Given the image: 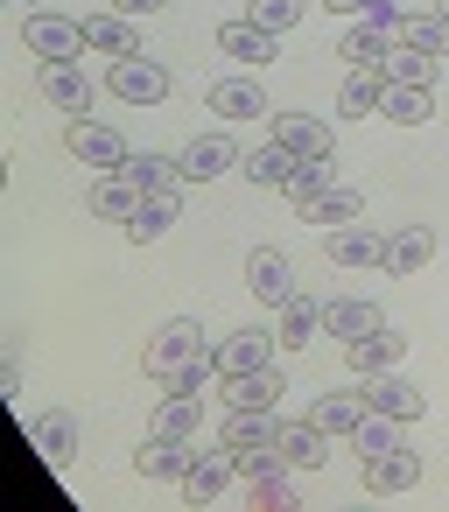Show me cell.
Wrapping results in <instances>:
<instances>
[{"mask_svg": "<svg viewBox=\"0 0 449 512\" xmlns=\"http://www.w3.org/2000/svg\"><path fill=\"white\" fill-rule=\"evenodd\" d=\"M204 351H211V344H204V323H197V316H169V323L141 344V372L162 386L169 372H183V365H190V358H204Z\"/></svg>", "mask_w": 449, "mask_h": 512, "instance_id": "6da1fadb", "label": "cell"}, {"mask_svg": "<svg viewBox=\"0 0 449 512\" xmlns=\"http://www.w3.org/2000/svg\"><path fill=\"white\" fill-rule=\"evenodd\" d=\"M169 85H176L169 64L148 57V50H141V57H120V64L106 71V92H113L120 106H155V99H169Z\"/></svg>", "mask_w": 449, "mask_h": 512, "instance_id": "7a4b0ae2", "label": "cell"}, {"mask_svg": "<svg viewBox=\"0 0 449 512\" xmlns=\"http://www.w3.org/2000/svg\"><path fill=\"white\" fill-rule=\"evenodd\" d=\"M22 43H29L43 64H78V50H92V43H85V22L50 15V8H36V15L22 22Z\"/></svg>", "mask_w": 449, "mask_h": 512, "instance_id": "3957f363", "label": "cell"}, {"mask_svg": "<svg viewBox=\"0 0 449 512\" xmlns=\"http://www.w3.org/2000/svg\"><path fill=\"white\" fill-rule=\"evenodd\" d=\"M64 148H71L85 169H127V162H134V148L120 141L113 120H71V127H64Z\"/></svg>", "mask_w": 449, "mask_h": 512, "instance_id": "277c9868", "label": "cell"}, {"mask_svg": "<svg viewBox=\"0 0 449 512\" xmlns=\"http://www.w3.org/2000/svg\"><path fill=\"white\" fill-rule=\"evenodd\" d=\"M225 169H246V148L232 141V127H204V134L183 148V176H190V183H218Z\"/></svg>", "mask_w": 449, "mask_h": 512, "instance_id": "5b68a950", "label": "cell"}, {"mask_svg": "<svg viewBox=\"0 0 449 512\" xmlns=\"http://www.w3.org/2000/svg\"><path fill=\"white\" fill-rule=\"evenodd\" d=\"M274 330H232L225 344H211V365H218V379H246V372H267L274 365Z\"/></svg>", "mask_w": 449, "mask_h": 512, "instance_id": "8992f818", "label": "cell"}, {"mask_svg": "<svg viewBox=\"0 0 449 512\" xmlns=\"http://www.w3.org/2000/svg\"><path fill=\"white\" fill-rule=\"evenodd\" d=\"M141 197H148V190H141L127 169H99V183H92V197H85V204H92V218H106V225H134Z\"/></svg>", "mask_w": 449, "mask_h": 512, "instance_id": "52a82bcc", "label": "cell"}, {"mask_svg": "<svg viewBox=\"0 0 449 512\" xmlns=\"http://www.w3.org/2000/svg\"><path fill=\"white\" fill-rule=\"evenodd\" d=\"M365 407H372V414H393V421L407 428V421L428 414V393H421L414 379H400V372H379V379L365 386Z\"/></svg>", "mask_w": 449, "mask_h": 512, "instance_id": "ba28073f", "label": "cell"}, {"mask_svg": "<svg viewBox=\"0 0 449 512\" xmlns=\"http://www.w3.org/2000/svg\"><path fill=\"white\" fill-rule=\"evenodd\" d=\"M421 484V456L414 449H379V456H365V491L372 498H400V491H414Z\"/></svg>", "mask_w": 449, "mask_h": 512, "instance_id": "9c48e42d", "label": "cell"}, {"mask_svg": "<svg viewBox=\"0 0 449 512\" xmlns=\"http://www.w3.org/2000/svg\"><path fill=\"white\" fill-rule=\"evenodd\" d=\"M85 43L99 50V57H141V29H134V15H120V8H99V15H85Z\"/></svg>", "mask_w": 449, "mask_h": 512, "instance_id": "30bf717a", "label": "cell"}, {"mask_svg": "<svg viewBox=\"0 0 449 512\" xmlns=\"http://www.w3.org/2000/svg\"><path fill=\"white\" fill-rule=\"evenodd\" d=\"M36 85H43V99H50L57 113H71V120H85V113H92V78H85L78 64H43V71H36Z\"/></svg>", "mask_w": 449, "mask_h": 512, "instance_id": "8fae6325", "label": "cell"}, {"mask_svg": "<svg viewBox=\"0 0 449 512\" xmlns=\"http://www.w3.org/2000/svg\"><path fill=\"white\" fill-rule=\"evenodd\" d=\"M204 106H211V120H260L267 113V92H260V78H218L211 92H204Z\"/></svg>", "mask_w": 449, "mask_h": 512, "instance_id": "7c38bea8", "label": "cell"}, {"mask_svg": "<svg viewBox=\"0 0 449 512\" xmlns=\"http://www.w3.org/2000/svg\"><path fill=\"white\" fill-rule=\"evenodd\" d=\"M400 351H407V337H400V330H386V323L344 344V358H351V372H365V379H379V372H400Z\"/></svg>", "mask_w": 449, "mask_h": 512, "instance_id": "4fadbf2b", "label": "cell"}, {"mask_svg": "<svg viewBox=\"0 0 449 512\" xmlns=\"http://www.w3.org/2000/svg\"><path fill=\"white\" fill-rule=\"evenodd\" d=\"M274 141H281L288 155H302V162H337L330 127H323V120H309V113H281V120H274Z\"/></svg>", "mask_w": 449, "mask_h": 512, "instance_id": "5bb4252c", "label": "cell"}, {"mask_svg": "<svg viewBox=\"0 0 449 512\" xmlns=\"http://www.w3.org/2000/svg\"><path fill=\"white\" fill-rule=\"evenodd\" d=\"M323 260L330 267H379L386 260V239L365 232V225H337V232H323Z\"/></svg>", "mask_w": 449, "mask_h": 512, "instance_id": "9a60e30c", "label": "cell"}, {"mask_svg": "<svg viewBox=\"0 0 449 512\" xmlns=\"http://www.w3.org/2000/svg\"><path fill=\"white\" fill-rule=\"evenodd\" d=\"M246 288H253L267 309H281V302L295 295V274H288L281 246H253V260H246Z\"/></svg>", "mask_w": 449, "mask_h": 512, "instance_id": "2e32d148", "label": "cell"}, {"mask_svg": "<svg viewBox=\"0 0 449 512\" xmlns=\"http://www.w3.org/2000/svg\"><path fill=\"white\" fill-rule=\"evenodd\" d=\"M309 225H323V232H337V225H358V211H365V190L358 183H330L323 197H309V204H295Z\"/></svg>", "mask_w": 449, "mask_h": 512, "instance_id": "e0dca14e", "label": "cell"}, {"mask_svg": "<svg viewBox=\"0 0 449 512\" xmlns=\"http://www.w3.org/2000/svg\"><path fill=\"white\" fill-rule=\"evenodd\" d=\"M428 260H435V225H407V232H393V239H386L379 274H393V281H400V274H421Z\"/></svg>", "mask_w": 449, "mask_h": 512, "instance_id": "ac0fdd59", "label": "cell"}, {"mask_svg": "<svg viewBox=\"0 0 449 512\" xmlns=\"http://www.w3.org/2000/svg\"><path fill=\"white\" fill-rule=\"evenodd\" d=\"M372 407H365V393L358 386H330L316 407H309V421L323 428V435H358V421H365Z\"/></svg>", "mask_w": 449, "mask_h": 512, "instance_id": "d6986e66", "label": "cell"}, {"mask_svg": "<svg viewBox=\"0 0 449 512\" xmlns=\"http://www.w3.org/2000/svg\"><path fill=\"white\" fill-rule=\"evenodd\" d=\"M36 456L43 463H78V414L71 407H50V414H36Z\"/></svg>", "mask_w": 449, "mask_h": 512, "instance_id": "ffe728a7", "label": "cell"}, {"mask_svg": "<svg viewBox=\"0 0 449 512\" xmlns=\"http://www.w3.org/2000/svg\"><path fill=\"white\" fill-rule=\"evenodd\" d=\"M274 442H281L288 470H323V463H330V435H323L316 421H281Z\"/></svg>", "mask_w": 449, "mask_h": 512, "instance_id": "44dd1931", "label": "cell"}, {"mask_svg": "<svg viewBox=\"0 0 449 512\" xmlns=\"http://www.w3.org/2000/svg\"><path fill=\"white\" fill-rule=\"evenodd\" d=\"M134 470L141 477H169V484H183V470H190V449H183V435H148L141 449H134Z\"/></svg>", "mask_w": 449, "mask_h": 512, "instance_id": "7402d4cb", "label": "cell"}, {"mask_svg": "<svg viewBox=\"0 0 449 512\" xmlns=\"http://www.w3.org/2000/svg\"><path fill=\"white\" fill-rule=\"evenodd\" d=\"M239 470H232V456L225 449H211V456H190V470H183V498L190 505H211V498H225V484H232Z\"/></svg>", "mask_w": 449, "mask_h": 512, "instance_id": "603a6c76", "label": "cell"}, {"mask_svg": "<svg viewBox=\"0 0 449 512\" xmlns=\"http://www.w3.org/2000/svg\"><path fill=\"white\" fill-rule=\"evenodd\" d=\"M379 99H386V71L379 64H351V78L337 92V113L344 120H365V113H379Z\"/></svg>", "mask_w": 449, "mask_h": 512, "instance_id": "cb8c5ba5", "label": "cell"}, {"mask_svg": "<svg viewBox=\"0 0 449 512\" xmlns=\"http://www.w3.org/2000/svg\"><path fill=\"white\" fill-rule=\"evenodd\" d=\"M323 330H330L337 344H351V337L379 330V302H365V295H337V302H323Z\"/></svg>", "mask_w": 449, "mask_h": 512, "instance_id": "d4e9b609", "label": "cell"}, {"mask_svg": "<svg viewBox=\"0 0 449 512\" xmlns=\"http://www.w3.org/2000/svg\"><path fill=\"white\" fill-rule=\"evenodd\" d=\"M218 50L239 57V64H274V36H267L253 15H246V22H225V29H218Z\"/></svg>", "mask_w": 449, "mask_h": 512, "instance_id": "484cf974", "label": "cell"}, {"mask_svg": "<svg viewBox=\"0 0 449 512\" xmlns=\"http://www.w3.org/2000/svg\"><path fill=\"white\" fill-rule=\"evenodd\" d=\"M379 120H393V127H421V120H435V92H428V85H386Z\"/></svg>", "mask_w": 449, "mask_h": 512, "instance_id": "4316f807", "label": "cell"}, {"mask_svg": "<svg viewBox=\"0 0 449 512\" xmlns=\"http://www.w3.org/2000/svg\"><path fill=\"white\" fill-rule=\"evenodd\" d=\"M295 169H302V155H288L274 134H267V148H246V176H253L260 190H288Z\"/></svg>", "mask_w": 449, "mask_h": 512, "instance_id": "83f0119b", "label": "cell"}, {"mask_svg": "<svg viewBox=\"0 0 449 512\" xmlns=\"http://www.w3.org/2000/svg\"><path fill=\"white\" fill-rule=\"evenodd\" d=\"M393 29H379V22H358V29H344V43H337V57L344 64H386L393 57Z\"/></svg>", "mask_w": 449, "mask_h": 512, "instance_id": "f1b7e54d", "label": "cell"}, {"mask_svg": "<svg viewBox=\"0 0 449 512\" xmlns=\"http://www.w3.org/2000/svg\"><path fill=\"white\" fill-rule=\"evenodd\" d=\"M281 421H267L260 407H225V428H218V449H253V442H274Z\"/></svg>", "mask_w": 449, "mask_h": 512, "instance_id": "f546056e", "label": "cell"}, {"mask_svg": "<svg viewBox=\"0 0 449 512\" xmlns=\"http://www.w3.org/2000/svg\"><path fill=\"white\" fill-rule=\"evenodd\" d=\"M400 50H421V57H449V15H400Z\"/></svg>", "mask_w": 449, "mask_h": 512, "instance_id": "4dcf8cb0", "label": "cell"}, {"mask_svg": "<svg viewBox=\"0 0 449 512\" xmlns=\"http://www.w3.org/2000/svg\"><path fill=\"white\" fill-rule=\"evenodd\" d=\"M127 176H134L148 197H183V162H169V155H134Z\"/></svg>", "mask_w": 449, "mask_h": 512, "instance_id": "1f68e13d", "label": "cell"}, {"mask_svg": "<svg viewBox=\"0 0 449 512\" xmlns=\"http://www.w3.org/2000/svg\"><path fill=\"white\" fill-rule=\"evenodd\" d=\"M316 330H323V309H316V302H309V295L295 288V295L281 302V330H274V337H281V351H295V344H309Z\"/></svg>", "mask_w": 449, "mask_h": 512, "instance_id": "d6a6232c", "label": "cell"}, {"mask_svg": "<svg viewBox=\"0 0 449 512\" xmlns=\"http://www.w3.org/2000/svg\"><path fill=\"white\" fill-rule=\"evenodd\" d=\"M176 218H183V197H141V211H134L127 239H141V246H148V239H162Z\"/></svg>", "mask_w": 449, "mask_h": 512, "instance_id": "836d02e7", "label": "cell"}, {"mask_svg": "<svg viewBox=\"0 0 449 512\" xmlns=\"http://www.w3.org/2000/svg\"><path fill=\"white\" fill-rule=\"evenodd\" d=\"M225 400H232V407H260V414H267V407L281 400V372L267 365V372H246V379H225Z\"/></svg>", "mask_w": 449, "mask_h": 512, "instance_id": "e575fe53", "label": "cell"}, {"mask_svg": "<svg viewBox=\"0 0 449 512\" xmlns=\"http://www.w3.org/2000/svg\"><path fill=\"white\" fill-rule=\"evenodd\" d=\"M197 414H204V407H197V393H162V400H155V428H148V435H183V442H190Z\"/></svg>", "mask_w": 449, "mask_h": 512, "instance_id": "d590c367", "label": "cell"}, {"mask_svg": "<svg viewBox=\"0 0 449 512\" xmlns=\"http://www.w3.org/2000/svg\"><path fill=\"white\" fill-rule=\"evenodd\" d=\"M379 71H386V85H428V92H435V78H442V64L421 57V50H393Z\"/></svg>", "mask_w": 449, "mask_h": 512, "instance_id": "8d00e7d4", "label": "cell"}, {"mask_svg": "<svg viewBox=\"0 0 449 512\" xmlns=\"http://www.w3.org/2000/svg\"><path fill=\"white\" fill-rule=\"evenodd\" d=\"M225 456H232V470H239V477H274V470L288 463V456H281V442H253V449H225Z\"/></svg>", "mask_w": 449, "mask_h": 512, "instance_id": "74e56055", "label": "cell"}, {"mask_svg": "<svg viewBox=\"0 0 449 512\" xmlns=\"http://www.w3.org/2000/svg\"><path fill=\"white\" fill-rule=\"evenodd\" d=\"M309 15V0H253V22L267 29V36H281V29H295Z\"/></svg>", "mask_w": 449, "mask_h": 512, "instance_id": "f35d334b", "label": "cell"}, {"mask_svg": "<svg viewBox=\"0 0 449 512\" xmlns=\"http://www.w3.org/2000/svg\"><path fill=\"white\" fill-rule=\"evenodd\" d=\"M330 183H337V162H302V169L288 176V197H295V204H309V197H323Z\"/></svg>", "mask_w": 449, "mask_h": 512, "instance_id": "ab89813d", "label": "cell"}, {"mask_svg": "<svg viewBox=\"0 0 449 512\" xmlns=\"http://www.w3.org/2000/svg\"><path fill=\"white\" fill-rule=\"evenodd\" d=\"M393 428H400V421H393V414H365V421H358V435H351V442H358V449H365V456H379V449H400V435H393Z\"/></svg>", "mask_w": 449, "mask_h": 512, "instance_id": "60d3db41", "label": "cell"}, {"mask_svg": "<svg viewBox=\"0 0 449 512\" xmlns=\"http://www.w3.org/2000/svg\"><path fill=\"white\" fill-rule=\"evenodd\" d=\"M253 505H260V512H295L302 498H295V484L274 470V477H253Z\"/></svg>", "mask_w": 449, "mask_h": 512, "instance_id": "b9f144b4", "label": "cell"}, {"mask_svg": "<svg viewBox=\"0 0 449 512\" xmlns=\"http://www.w3.org/2000/svg\"><path fill=\"white\" fill-rule=\"evenodd\" d=\"M120 15H134V22H148V15H169V0H113Z\"/></svg>", "mask_w": 449, "mask_h": 512, "instance_id": "7bdbcfd3", "label": "cell"}, {"mask_svg": "<svg viewBox=\"0 0 449 512\" xmlns=\"http://www.w3.org/2000/svg\"><path fill=\"white\" fill-rule=\"evenodd\" d=\"M0 393H8V400L22 393V365H15V351H8V365H0Z\"/></svg>", "mask_w": 449, "mask_h": 512, "instance_id": "ee69618b", "label": "cell"}, {"mask_svg": "<svg viewBox=\"0 0 449 512\" xmlns=\"http://www.w3.org/2000/svg\"><path fill=\"white\" fill-rule=\"evenodd\" d=\"M323 8H330V15H372L379 0H323Z\"/></svg>", "mask_w": 449, "mask_h": 512, "instance_id": "f6af8a7d", "label": "cell"}, {"mask_svg": "<svg viewBox=\"0 0 449 512\" xmlns=\"http://www.w3.org/2000/svg\"><path fill=\"white\" fill-rule=\"evenodd\" d=\"M435 15H449V0H435Z\"/></svg>", "mask_w": 449, "mask_h": 512, "instance_id": "bcb514c9", "label": "cell"}, {"mask_svg": "<svg viewBox=\"0 0 449 512\" xmlns=\"http://www.w3.org/2000/svg\"><path fill=\"white\" fill-rule=\"evenodd\" d=\"M29 8H36V0H29Z\"/></svg>", "mask_w": 449, "mask_h": 512, "instance_id": "7dc6e473", "label": "cell"}]
</instances>
